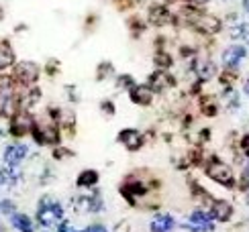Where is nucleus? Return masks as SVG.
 Returning a JSON list of instances; mask_svg holds the SVG:
<instances>
[{"label": "nucleus", "mask_w": 249, "mask_h": 232, "mask_svg": "<svg viewBox=\"0 0 249 232\" xmlns=\"http://www.w3.org/2000/svg\"><path fill=\"white\" fill-rule=\"evenodd\" d=\"M15 63V51L6 41H0V71Z\"/></svg>", "instance_id": "6ab92c4d"}, {"label": "nucleus", "mask_w": 249, "mask_h": 232, "mask_svg": "<svg viewBox=\"0 0 249 232\" xmlns=\"http://www.w3.org/2000/svg\"><path fill=\"white\" fill-rule=\"evenodd\" d=\"M27 155H29V147L25 143H13V145H8L4 149L2 159H4L6 167H15L17 169V167L27 159Z\"/></svg>", "instance_id": "0eeeda50"}, {"label": "nucleus", "mask_w": 249, "mask_h": 232, "mask_svg": "<svg viewBox=\"0 0 249 232\" xmlns=\"http://www.w3.org/2000/svg\"><path fill=\"white\" fill-rule=\"evenodd\" d=\"M229 33L233 39H245L247 33H249V23H245V20H239V23H235L229 27Z\"/></svg>", "instance_id": "aec40b11"}, {"label": "nucleus", "mask_w": 249, "mask_h": 232, "mask_svg": "<svg viewBox=\"0 0 249 232\" xmlns=\"http://www.w3.org/2000/svg\"><path fill=\"white\" fill-rule=\"evenodd\" d=\"M112 71H115V69H112V66H110V63L108 61H105V63H100V67H98V80H105L107 76H110V73Z\"/></svg>", "instance_id": "b1692460"}, {"label": "nucleus", "mask_w": 249, "mask_h": 232, "mask_svg": "<svg viewBox=\"0 0 249 232\" xmlns=\"http://www.w3.org/2000/svg\"><path fill=\"white\" fill-rule=\"evenodd\" d=\"M13 80L17 83H20L23 88H29L39 80V66L33 61H20L15 66V73H13Z\"/></svg>", "instance_id": "20e7f679"}, {"label": "nucleus", "mask_w": 249, "mask_h": 232, "mask_svg": "<svg viewBox=\"0 0 249 232\" xmlns=\"http://www.w3.org/2000/svg\"><path fill=\"white\" fill-rule=\"evenodd\" d=\"M155 66H158V69H168L172 66V59L168 53H158L155 55Z\"/></svg>", "instance_id": "412c9836"}, {"label": "nucleus", "mask_w": 249, "mask_h": 232, "mask_svg": "<svg viewBox=\"0 0 249 232\" xmlns=\"http://www.w3.org/2000/svg\"><path fill=\"white\" fill-rule=\"evenodd\" d=\"M188 220H190V222H186L184 228H188L192 232H209V230H213V216H211V212H204V210H194Z\"/></svg>", "instance_id": "6e6552de"}, {"label": "nucleus", "mask_w": 249, "mask_h": 232, "mask_svg": "<svg viewBox=\"0 0 249 232\" xmlns=\"http://www.w3.org/2000/svg\"><path fill=\"white\" fill-rule=\"evenodd\" d=\"M243 177H245V179H249V163H247V167H245V171H243Z\"/></svg>", "instance_id": "473e14b6"}, {"label": "nucleus", "mask_w": 249, "mask_h": 232, "mask_svg": "<svg viewBox=\"0 0 249 232\" xmlns=\"http://www.w3.org/2000/svg\"><path fill=\"white\" fill-rule=\"evenodd\" d=\"M57 232H82V230H78L70 220H61V222L57 224Z\"/></svg>", "instance_id": "393cba45"}, {"label": "nucleus", "mask_w": 249, "mask_h": 232, "mask_svg": "<svg viewBox=\"0 0 249 232\" xmlns=\"http://www.w3.org/2000/svg\"><path fill=\"white\" fill-rule=\"evenodd\" d=\"M198 73H200V80H211L213 73H214V66L211 61H206V63H202V66H200Z\"/></svg>", "instance_id": "4be33fe9"}, {"label": "nucleus", "mask_w": 249, "mask_h": 232, "mask_svg": "<svg viewBox=\"0 0 249 232\" xmlns=\"http://www.w3.org/2000/svg\"><path fill=\"white\" fill-rule=\"evenodd\" d=\"M74 212L78 214H90V212H100L102 210V199L98 194H92V196H78L74 198Z\"/></svg>", "instance_id": "1a4fd4ad"}, {"label": "nucleus", "mask_w": 249, "mask_h": 232, "mask_svg": "<svg viewBox=\"0 0 249 232\" xmlns=\"http://www.w3.org/2000/svg\"><path fill=\"white\" fill-rule=\"evenodd\" d=\"M243 8H245L247 13H249V0H243Z\"/></svg>", "instance_id": "f704fd0d"}, {"label": "nucleus", "mask_w": 249, "mask_h": 232, "mask_svg": "<svg viewBox=\"0 0 249 232\" xmlns=\"http://www.w3.org/2000/svg\"><path fill=\"white\" fill-rule=\"evenodd\" d=\"M119 143L124 145V149L129 151H139L143 147V134L137 129H124L119 133Z\"/></svg>", "instance_id": "9b49d317"}, {"label": "nucleus", "mask_w": 249, "mask_h": 232, "mask_svg": "<svg viewBox=\"0 0 249 232\" xmlns=\"http://www.w3.org/2000/svg\"><path fill=\"white\" fill-rule=\"evenodd\" d=\"M100 110L105 114H108V116H112L115 114V104H112V100H102L100 102Z\"/></svg>", "instance_id": "bb28decb"}, {"label": "nucleus", "mask_w": 249, "mask_h": 232, "mask_svg": "<svg viewBox=\"0 0 249 232\" xmlns=\"http://www.w3.org/2000/svg\"><path fill=\"white\" fill-rule=\"evenodd\" d=\"M33 116H31L27 110L20 108L18 112H15L10 116V134L13 136H25L27 133H31L33 129Z\"/></svg>", "instance_id": "39448f33"}, {"label": "nucleus", "mask_w": 249, "mask_h": 232, "mask_svg": "<svg viewBox=\"0 0 249 232\" xmlns=\"http://www.w3.org/2000/svg\"><path fill=\"white\" fill-rule=\"evenodd\" d=\"M98 171L96 169H84V171H80V175L76 177V185L82 187V189H90V187H96L98 183Z\"/></svg>", "instance_id": "f3484780"}, {"label": "nucleus", "mask_w": 249, "mask_h": 232, "mask_svg": "<svg viewBox=\"0 0 249 232\" xmlns=\"http://www.w3.org/2000/svg\"><path fill=\"white\" fill-rule=\"evenodd\" d=\"M243 90H245V94H247V96H249V80L245 82V86H243Z\"/></svg>", "instance_id": "72a5a7b5"}, {"label": "nucleus", "mask_w": 249, "mask_h": 232, "mask_svg": "<svg viewBox=\"0 0 249 232\" xmlns=\"http://www.w3.org/2000/svg\"><path fill=\"white\" fill-rule=\"evenodd\" d=\"M84 232H108V230L102 226V224H92V226H88Z\"/></svg>", "instance_id": "c756f323"}, {"label": "nucleus", "mask_w": 249, "mask_h": 232, "mask_svg": "<svg viewBox=\"0 0 249 232\" xmlns=\"http://www.w3.org/2000/svg\"><path fill=\"white\" fill-rule=\"evenodd\" d=\"M241 149H243V153L249 157V134H245L243 139H241Z\"/></svg>", "instance_id": "7c9ffc66"}, {"label": "nucleus", "mask_w": 249, "mask_h": 232, "mask_svg": "<svg viewBox=\"0 0 249 232\" xmlns=\"http://www.w3.org/2000/svg\"><path fill=\"white\" fill-rule=\"evenodd\" d=\"M10 224H13L18 232H35V224L27 214H13L10 216Z\"/></svg>", "instance_id": "a211bd4d"}, {"label": "nucleus", "mask_w": 249, "mask_h": 232, "mask_svg": "<svg viewBox=\"0 0 249 232\" xmlns=\"http://www.w3.org/2000/svg\"><path fill=\"white\" fill-rule=\"evenodd\" d=\"M64 220V206L53 198H41L37 208V222L41 226H57Z\"/></svg>", "instance_id": "f257e3e1"}, {"label": "nucleus", "mask_w": 249, "mask_h": 232, "mask_svg": "<svg viewBox=\"0 0 249 232\" xmlns=\"http://www.w3.org/2000/svg\"><path fill=\"white\" fill-rule=\"evenodd\" d=\"M71 151H66V149H59V147H55L53 149V157L55 159H66V157H70Z\"/></svg>", "instance_id": "cd10ccee"}, {"label": "nucleus", "mask_w": 249, "mask_h": 232, "mask_svg": "<svg viewBox=\"0 0 249 232\" xmlns=\"http://www.w3.org/2000/svg\"><path fill=\"white\" fill-rule=\"evenodd\" d=\"M247 198H249V196H247Z\"/></svg>", "instance_id": "e433bc0d"}, {"label": "nucleus", "mask_w": 249, "mask_h": 232, "mask_svg": "<svg viewBox=\"0 0 249 232\" xmlns=\"http://www.w3.org/2000/svg\"><path fill=\"white\" fill-rule=\"evenodd\" d=\"M245 41H247V43H249V33H247V37H245Z\"/></svg>", "instance_id": "c9c22d12"}, {"label": "nucleus", "mask_w": 249, "mask_h": 232, "mask_svg": "<svg viewBox=\"0 0 249 232\" xmlns=\"http://www.w3.org/2000/svg\"><path fill=\"white\" fill-rule=\"evenodd\" d=\"M0 212L13 216L15 214V204L10 202V199H2V202H0Z\"/></svg>", "instance_id": "a878e982"}, {"label": "nucleus", "mask_w": 249, "mask_h": 232, "mask_svg": "<svg viewBox=\"0 0 249 232\" xmlns=\"http://www.w3.org/2000/svg\"><path fill=\"white\" fill-rule=\"evenodd\" d=\"M245 55H247V51H245L243 45H231V47H227L223 51V66L233 69V67H237L243 61Z\"/></svg>", "instance_id": "f8f14e48"}, {"label": "nucleus", "mask_w": 249, "mask_h": 232, "mask_svg": "<svg viewBox=\"0 0 249 232\" xmlns=\"http://www.w3.org/2000/svg\"><path fill=\"white\" fill-rule=\"evenodd\" d=\"M129 98L133 104H137V106H151L153 102V92L147 88V86H135L129 90Z\"/></svg>", "instance_id": "ddd939ff"}, {"label": "nucleus", "mask_w": 249, "mask_h": 232, "mask_svg": "<svg viewBox=\"0 0 249 232\" xmlns=\"http://www.w3.org/2000/svg\"><path fill=\"white\" fill-rule=\"evenodd\" d=\"M115 232H131V224L129 222H119L115 226Z\"/></svg>", "instance_id": "c85d7f7f"}, {"label": "nucleus", "mask_w": 249, "mask_h": 232, "mask_svg": "<svg viewBox=\"0 0 249 232\" xmlns=\"http://www.w3.org/2000/svg\"><path fill=\"white\" fill-rule=\"evenodd\" d=\"M135 86V80L131 78V76H119V80H117V88L119 90H131Z\"/></svg>", "instance_id": "5701e85b"}, {"label": "nucleus", "mask_w": 249, "mask_h": 232, "mask_svg": "<svg viewBox=\"0 0 249 232\" xmlns=\"http://www.w3.org/2000/svg\"><path fill=\"white\" fill-rule=\"evenodd\" d=\"M174 20V15L170 13V8L165 6H151L149 8V23L151 25H168Z\"/></svg>", "instance_id": "dca6fc26"}, {"label": "nucleus", "mask_w": 249, "mask_h": 232, "mask_svg": "<svg viewBox=\"0 0 249 232\" xmlns=\"http://www.w3.org/2000/svg\"><path fill=\"white\" fill-rule=\"evenodd\" d=\"M206 175H209L213 182H216L219 185H225V187H233L235 185V177H233L231 167L227 163H223L221 159H216V157H213V159L206 163Z\"/></svg>", "instance_id": "7ed1b4c3"}, {"label": "nucleus", "mask_w": 249, "mask_h": 232, "mask_svg": "<svg viewBox=\"0 0 249 232\" xmlns=\"http://www.w3.org/2000/svg\"><path fill=\"white\" fill-rule=\"evenodd\" d=\"M31 134L39 145H57L61 141L59 136V124L55 120H33V129Z\"/></svg>", "instance_id": "f03ea898"}, {"label": "nucleus", "mask_w": 249, "mask_h": 232, "mask_svg": "<svg viewBox=\"0 0 249 232\" xmlns=\"http://www.w3.org/2000/svg\"><path fill=\"white\" fill-rule=\"evenodd\" d=\"M176 86V80L174 76L168 71V69H155L149 80H147V88L155 94V92H165V90H170Z\"/></svg>", "instance_id": "423d86ee"}, {"label": "nucleus", "mask_w": 249, "mask_h": 232, "mask_svg": "<svg viewBox=\"0 0 249 232\" xmlns=\"http://www.w3.org/2000/svg\"><path fill=\"white\" fill-rule=\"evenodd\" d=\"M174 226H176L174 216H170V214H158V216L151 220L149 230L151 232H172Z\"/></svg>", "instance_id": "2eb2a0df"}, {"label": "nucleus", "mask_w": 249, "mask_h": 232, "mask_svg": "<svg viewBox=\"0 0 249 232\" xmlns=\"http://www.w3.org/2000/svg\"><path fill=\"white\" fill-rule=\"evenodd\" d=\"M188 2H190L192 6H204L206 2H209V0H188Z\"/></svg>", "instance_id": "2f4dec72"}, {"label": "nucleus", "mask_w": 249, "mask_h": 232, "mask_svg": "<svg viewBox=\"0 0 249 232\" xmlns=\"http://www.w3.org/2000/svg\"><path fill=\"white\" fill-rule=\"evenodd\" d=\"M211 216H213V220L227 222V220H231V216H233V206L229 202H225V199H214L211 206Z\"/></svg>", "instance_id": "4468645a"}, {"label": "nucleus", "mask_w": 249, "mask_h": 232, "mask_svg": "<svg viewBox=\"0 0 249 232\" xmlns=\"http://www.w3.org/2000/svg\"><path fill=\"white\" fill-rule=\"evenodd\" d=\"M121 194H123V198H127V202L131 206H135V202H137L139 196L147 194V187H145V183L141 182V179H129V182L123 183Z\"/></svg>", "instance_id": "9d476101"}]
</instances>
